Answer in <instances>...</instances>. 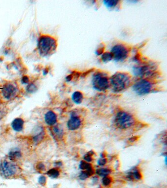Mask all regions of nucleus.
Masks as SVG:
<instances>
[{
	"instance_id": "obj_11",
	"label": "nucleus",
	"mask_w": 167,
	"mask_h": 188,
	"mask_svg": "<svg viewBox=\"0 0 167 188\" xmlns=\"http://www.w3.org/2000/svg\"><path fill=\"white\" fill-rule=\"evenodd\" d=\"M127 179L130 181L140 180L142 178V173L139 168L135 167L131 169L127 173Z\"/></svg>"
},
{
	"instance_id": "obj_7",
	"label": "nucleus",
	"mask_w": 167,
	"mask_h": 188,
	"mask_svg": "<svg viewBox=\"0 0 167 188\" xmlns=\"http://www.w3.org/2000/svg\"><path fill=\"white\" fill-rule=\"evenodd\" d=\"M130 52L129 48L125 44L116 43L111 47L110 52L114 60L116 62H122L127 59Z\"/></svg>"
},
{
	"instance_id": "obj_30",
	"label": "nucleus",
	"mask_w": 167,
	"mask_h": 188,
	"mask_svg": "<svg viewBox=\"0 0 167 188\" xmlns=\"http://www.w3.org/2000/svg\"><path fill=\"white\" fill-rule=\"evenodd\" d=\"M138 139V137L137 136H134V137H131V138L129 139V142L130 143H134L136 141H137V140Z\"/></svg>"
},
{
	"instance_id": "obj_2",
	"label": "nucleus",
	"mask_w": 167,
	"mask_h": 188,
	"mask_svg": "<svg viewBox=\"0 0 167 188\" xmlns=\"http://www.w3.org/2000/svg\"><path fill=\"white\" fill-rule=\"evenodd\" d=\"M110 87L114 93L121 92L132 84V77L129 73L117 72L110 77Z\"/></svg>"
},
{
	"instance_id": "obj_12",
	"label": "nucleus",
	"mask_w": 167,
	"mask_h": 188,
	"mask_svg": "<svg viewBox=\"0 0 167 188\" xmlns=\"http://www.w3.org/2000/svg\"><path fill=\"white\" fill-rule=\"evenodd\" d=\"M57 116L55 113L49 111L45 115V121L46 124L50 126H53L57 123Z\"/></svg>"
},
{
	"instance_id": "obj_28",
	"label": "nucleus",
	"mask_w": 167,
	"mask_h": 188,
	"mask_svg": "<svg viewBox=\"0 0 167 188\" xmlns=\"http://www.w3.org/2000/svg\"><path fill=\"white\" fill-rule=\"evenodd\" d=\"M37 169L40 171H44L46 170V167L43 163H39L36 166Z\"/></svg>"
},
{
	"instance_id": "obj_1",
	"label": "nucleus",
	"mask_w": 167,
	"mask_h": 188,
	"mask_svg": "<svg viewBox=\"0 0 167 188\" xmlns=\"http://www.w3.org/2000/svg\"><path fill=\"white\" fill-rule=\"evenodd\" d=\"M158 66L155 62H141L134 66L132 70L134 75L138 79L152 80L156 77Z\"/></svg>"
},
{
	"instance_id": "obj_8",
	"label": "nucleus",
	"mask_w": 167,
	"mask_h": 188,
	"mask_svg": "<svg viewBox=\"0 0 167 188\" xmlns=\"http://www.w3.org/2000/svg\"><path fill=\"white\" fill-rule=\"evenodd\" d=\"M20 168L12 161L5 160L0 164V173L5 178L14 176L20 172Z\"/></svg>"
},
{
	"instance_id": "obj_9",
	"label": "nucleus",
	"mask_w": 167,
	"mask_h": 188,
	"mask_svg": "<svg viewBox=\"0 0 167 188\" xmlns=\"http://www.w3.org/2000/svg\"><path fill=\"white\" fill-rule=\"evenodd\" d=\"M18 92L16 86L11 82H7L3 85L1 88V93L5 99H12L15 97Z\"/></svg>"
},
{
	"instance_id": "obj_23",
	"label": "nucleus",
	"mask_w": 167,
	"mask_h": 188,
	"mask_svg": "<svg viewBox=\"0 0 167 188\" xmlns=\"http://www.w3.org/2000/svg\"><path fill=\"white\" fill-rule=\"evenodd\" d=\"M95 153L93 150L89 151L87 153H86L84 156V159L85 161L87 162H90L93 160L94 155Z\"/></svg>"
},
{
	"instance_id": "obj_16",
	"label": "nucleus",
	"mask_w": 167,
	"mask_h": 188,
	"mask_svg": "<svg viewBox=\"0 0 167 188\" xmlns=\"http://www.w3.org/2000/svg\"><path fill=\"white\" fill-rule=\"evenodd\" d=\"M120 3L117 0H104L103 1L104 5L108 9H115L117 8Z\"/></svg>"
},
{
	"instance_id": "obj_22",
	"label": "nucleus",
	"mask_w": 167,
	"mask_h": 188,
	"mask_svg": "<svg viewBox=\"0 0 167 188\" xmlns=\"http://www.w3.org/2000/svg\"><path fill=\"white\" fill-rule=\"evenodd\" d=\"M79 168L81 170L86 171V170L91 169L93 168V167H92L91 164L89 163L88 162H87L85 161H81L79 164Z\"/></svg>"
},
{
	"instance_id": "obj_5",
	"label": "nucleus",
	"mask_w": 167,
	"mask_h": 188,
	"mask_svg": "<svg viewBox=\"0 0 167 188\" xmlns=\"http://www.w3.org/2000/svg\"><path fill=\"white\" fill-rule=\"evenodd\" d=\"M135 121L132 115L124 111H119L116 115L114 123L119 129H126L131 128Z\"/></svg>"
},
{
	"instance_id": "obj_29",
	"label": "nucleus",
	"mask_w": 167,
	"mask_h": 188,
	"mask_svg": "<svg viewBox=\"0 0 167 188\" xmlns=\"http://www.w3.org/2000/svg\"><path fill=\"white\" fill-rule=\"evenodd\" d=\"M27 90L30 93H32L36 91V87L34 84H31L27 88Z\"/></svg>"
},
{
	"instance_id": "obj_4",
	"label": "nucleus",
	"mask_w": 167,
	"mask_h": 188,
	"mask_svg": "<svg viewBox=\"0 0 167 188\" xmlns=\"http://www.w3.org/2000/svg\"><path fill=\"white\" fill-rule=\"evenodd\" d=\"M110 77L104 71L96 72L92 76V85L94 89L99 91L104 92L110 87Z\"/></svg>"
},
{
	"instance_id": "obj_31",
	"label": "nucleus",
	"mask_w": 167,
	"mask_h": 188,
	"mask_svg": "<svg viewBox=\"0 0 167 188\" xmlns=\"http://www.w3.org/2000/svg\"><path fill=\"white\" fill-rule=\"evenodd\" d=\"M23 81L24 83H27L28 81V78L27 77V76H25L23 79Z\"/></svg>"
},
{
	"instance_id": "obj_26",
	"label": "nucleus",
	"mask_w": 167,
	"mask_h": 188,
	"mask_svg": "<svg viewBox=\"0 0 167 188\" xmlns=\"http://www.w3.org/2000/svg\"><path fill=\"white\" fill-rule=\"evenodd\" d=\"M47 182V178L45 176H41L38 179V183L41 186H45Z\"/></svg>"
},
{
	"instance_id": "obj_24",
	"label": "nucleus",
	"mask_w": 167,
	"mask_h": 188,
	"mask_svg": "<svg viewBox=\"0 0 167 188\" xmlns=\"http://www.w3.org/2000/svg\"><path fill=\"white\" fill-rule=\"evenodd\" d=\"M104 50H105V46L103 44H100L96 50V54L98 56H100L104 52Z\"/></svg>"
},
{
	"instance_id": "obj_17",
	"label": "nucleus",
	"mask_w": 167,
	"mask_h": 188,
	"mask_svg": "<svg viewBox=\"0 0 167 188\" xmlns=\"http://www.w3.org/2000/svg\"><path fill=\"white\" fill-rule=\"evenodd\" d=\"M94 173H95V171L94 170L93 168H92L89 170L81 171L79 175V178L82 180H84L89 177L90 176H92Z\"/></svg>"
},
{
	"instance_id": "obj_14",
	"label": "nucleus",
	"mask_w": 167,
	"mask_h": 188,
	"mask_svg": "<svg viewBox=\"0 0 167 188\" xmlns=\"http://www.w3.org/2000/svg\"><path fill=\"white\" fill-rule=\"evenodd\" d=\"M84 95L82 92L80 91H75L72 94V99L74 103L75 104H79L81 103L84 100Z\"/></svg>"
},
{
	"instance_id": "obj_32",
	"label": "nucleus",
	"mask_w": 167,
	"mask_h": 188,
	"mask_svg": "<svg viewBox=\"0 0 167 188\" xmlns=\"http://www.w3.org/2000/svg\"><path fill=\"white\" fill-rule=\"evenodd\" d=\"M100 156L101 158H105V154L104 153H102L100 154Z\"/></svg>"
},
{
	"instance_id": "obj_20",
	"label": "nucleus",
	"mask_w": 167,
	"mask_h": 188,
	"mask_svg": "<svg viewBox=\"0 0 167 188\" xmlns=\"http://www.w3.org/2000/svg\"><path fill=\"white\" fill-rule=\"evenodd\" d=\"M111 173V170L108 168H100L96 171V173L99 176L102 177H105L108 176Z\"/></svg>"
},
{
	"instance_id": "obj_13",
	"label": "nucleus",
	"mask_w": 167,
	"mask_h": 188,
	"mask_svg": "<svg viewBox=\"0 0 167 188\" xmlns=\"http://www.w3.org/2000/svg\"><path fill=\"white\" fill-rule=\"evenodd\" d=\"M24 121L21 118H16L12 122L11 127L16 132H20L23 129Z\"/></svg>"
},
{
	"instance_id": "obj_10",
	"label": "nucleus",
	"mask_w": 167,
	"mask_h": 188,
	"mask_svg": "<svg viewBox=\"0 0 167 188\" xmlns=\"http://www.w3.org/2000/svg\"><path fill=\"white\" fill-rule=\"evenodd\" d=\"M81 120L75 112L72 113L71 117L67 122V127L70 130H75L79 129L81 126Z\"/></svg>"
},
{
	"instance_id": "obj_6",
	"label": "nucleus",
	"mask_w": 167,
	"mask_h": 188,
	"mask_svg": "<svg viewBox=\"0 0 167 188\" xmlns=\"http://www.w3.org/2000/svg\"><path fill=\"white\" fill-rule=\"evenodd\" d=\"M132 89L139 96H144L154 90V83L149 79H138L132 84Z\"/></svg>"
},
{
	"instance_id": "obj_3",
	"label": "nucleus",
	"mask_w": 167,
	"mask_h": 188,
	"mask_svg": "<svg viewBox=\"0 0 167 188\" xmlns=\"http://www.w3.org/2000/svg\"><path fill=\"white\" fill-rule=\"evenodd\" d=\"M57 48V40L54 37L49 35H43L40 37L38 48L41 56H46L53 54Z\"/></svg>"
},
{
	"instance_id": "obj_21",
	"label": "nucleus",
	"mask_w": 167,
	"mask_h": 188,
	"mask_svg": "<svg viewBox=\"0 0 167 188\" xmlns=\"http://www.w3.org/2000/svg\"><path fill=\"white\" fill-rule=\"evenodd\" d=\"M47 175H48L50 177L52 178H57L60 175V172L57 169L53 168L51 169L47 172Z\"/></svg>"
},
{
	"instance_id": "obj_27",
	"label": "nucleus",
	"mask_w": 167,
	"mask_h": 188,
	"mask_svg": "<svg viewBox=\"0 0 167 188\" xmlns=\"http://www.w3.org/2000/svg\"><path fill=\"white\" fill-rule=\"evenodd\" d=\"M107 163V159L105 158H101L98 161V164L100 166H104Z\"/></svg>"
},
{
	"instance_id": "obj_19",
	"label": "nucleus",
	"mask_w": 167,
	"mask_h": 188,
	"mask_svg": "<svg viewBox=\"0 0 167 188\" xmlns=\"http://www.w3.org/2000/svg\"><path fill=\"white\" fill-rule=\"evenodd\" d=\"M52 134L55 138L60 139L63 137V131L62 128L59 126H54V128H52Z\"/></svg>"
},
{
	"instance_id": "obj_25",
	"label": "nucleus",
	"mask_w": 167,
	"mask_h": 188,
	"mask_svg": "<svg viewBox=\"0 0 167 188\" xmlns=\"http://www.w3.org/2000/svg\"><path fill=\"white\" fill-rule=\"evenodd\" d=\"M112 178H111L109 176H105L104 177L102 180V184L104 186H108L109 185H110L111 183L112 182Z\"/></svg>"
},
{
	"instance_id": "obj_18",
	"label": "nucleus",
	"mask_w": 167,
	"mask_h": 188,
	"mask_svg": "<svg viewBox=\"0 0 167 188\" xmlns=\"http://www.w3.org/2000/svg\"><path fill=\"white\" fill-rule=\"evenodd\" d=\"M113 59V56L110 52H104L100 56V60L104 63H107Z\"/></svg>"
},
{
	"instance_id": "obj_15",
	"label": "nucleus",
	"mask_w": 167,
	"mask_h": 188,
	"mask_svg": "<svg viewBox=\"0 0 167 188\" xmlns=\"http://www.w3.org/2000/svg\"><path fill=\"white\" fill-rule=\"evenodd\" d=\"M21 155V152L18 149H13L9 152V158L11 161H15L20 158Z\"/></svg>"
}]
</instances>
